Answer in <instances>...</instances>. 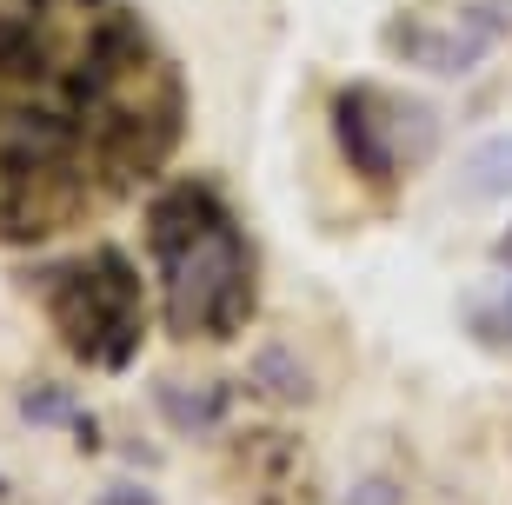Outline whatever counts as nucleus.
Instances as JSON below:
<instances>
[{
  "instance_id": "nucleus-10",
  "label": "nucleus",
  "mask_w": 512,
  "mask_h": 505,
  "mask_svg": "<svg viewBox=\"0 0 512 505\" xmlns=\"http://www.w3.org/2000/svg\"><path fill=\"white\" fill-rule=\"evenodd\" d=\"M60 412H74V399L60 393V386H27V419L34 426H54Z\"/></svg>"
},
{
  "instance_id": "nucleus-1",
  "label": "nucleus",
  "mask_w": 512,
  "mask_h": 505,
  "mask_svg": "<svg viewBox=\"0 0 512 505\" xmlns=\"http://www.w3.org/2000/svg\"><path fill=\"white\" fill-rule=\"evenodd\" d=\"M187 133V80L127 0H0V246L133 200Z\"/></svg>"
},
{
  "instance_id": "nucleus-5",
  "label": "nucleus",
  "mask_w": 512,
  "mask_h": 505,
  "mask_svg": "<svg viewBox=\"0 0 512 505\" xmlns=\"http://www.w3.org/2000/svg\"><path fill=\"white\" fill-rule=\"evenodd\" d=\"M506 34H512V7H499V0L493 7L486 0H473V7H406V14L386 20V47L406 67L439 74V80L473 74Z\"/></svg>"
},
{
  "instance_id": "nucleus-12",
  "label": "nucleus",
  "mask_w": 512,
  "mask_h": 505,
  "mask_svg": "<svg viewBox=\"0 0 512 505\" xmlns=\"http://www.w3.org/2000/svg\"><path fill=\"white\" fill-rule=\"evenodd\" d=\"M100 505H153V492H140V486H127V479H120V486L100 492Z\"/></svg>"
},
{
  "instance_id": "nucleus-9",
  "label": "nucleus",
  "mask_w": 512,
  "mask_h": 505,
  "mask_svg": "<svg viewBox=\"0 0 512 505\" xmlns=\"http://www.w3.org/2000/svg\"><path fill=\"white\" fill-rule=\"evenodd\" d=\"M260 386H286V399H306V393H313V386L293 373V359H286V353H260Z\"/></svg>"
},
{
  "instance_id": "nucleus-8",
  "label": "nucleus",
  "mask_w": 512,
  "mask_h": 505,
  "mask_svg": "<svg viewBox=\"0 0 512 505\" xmlns=\"http://www.w3.org/2000/svg\"><path fill=\"white\" fill-rule=\"evenodd\" d=\"M160 406H167L187 432H207L213 419H220V406H227V393H220V386H207V393H180V386H160Z\"/></svg>"
},
{
  "instance_id": "nucleus-4",
  "label": "nucleus",
  "mask_w": 512,
  "mask_h": 505,
  "mask_svg": "<svg viewBox=\"0 0 512 505\" xmlns=\"http://www.w3.org/2000/svg\"><path fill=\"white\" fill-rule=\"evenodd\" d=\"M333 140H340L346 167L360 173L366 187L393 193L399 173L426 160L439 140V120L419 107L413 94H380V87H346L333 94Z\"/></svg>"
},
{
  "instance_id": "nucleus-14",
  "label": "nucleus",
  "mask_w": 512,
  "mask_h": 505,
  "mask_svg": "<svg viewBox=\"0 0 512 505\" xmlns=\"http://www.w3.org/2000/svg\"><path fill=\"white\" fill-rule=\"evenodd\" d=\"M499 266H512V233H506V240H499Z\"/></svg>"
},
{
  "instance_id": "nucleus-11",
  "label": "nucleus",
  "mask_w": 512,
  "mask_h": 505,
  "mask_svg": "<svg viewBox=\"0 0 512 505\" xmlns=\"http://www.w3.org/2000/svg\"><path fill=\"white\" fill-rule=\"evenodd\" d=\"M353 505H399V486L393 479H366V486H353Z\"/></svg>"
},
{
  "instance_id": "nucleus-13",
  "label": "nucleus",
  "mask_w": 512,
  "mask_h": 505,
  "mask_svg": "<svg viewBox=\"0 0 512 505\" xmlns=\"http://www.w3.org/2000/svg\"><path fill=\"white\" fill-rule=\"evenodd\" d=\"M0 505H27V499H20V492H14V486H0Z\"/></svg>"
},
{
  "instance_id": "nucleus-7",
  "label": "nucleus",
  "mask_w": 512,
  "mask_h": 505,
  "mask_svg": "<svg viewBox=\"0 0 512 505\" xmlns=\"http://www.w3.org/2000/svg\"><path fill=\"white\" fill-rule=\"evenodd\" d=\"M466 187L473 193H512V140H486L466 160Z\"/></svg>"
},
{
  "instance_id": "nucleus-2",
  "label": "nucleus",
  "mask_w": 512,
  "mask_h": 505,
  "mask_svg": "<svg viewBox=\"0 0 512 505\" xmlns=\"http://www.w3.org/2000/svg\"><path fill=\"white\" fill-rule=\"evenodd\" d=\"M147 253L160 273V319L173 339L227 346L260 313V260L227 193L180 173L147 206Z\"/></svg>"
},
{
  "instance_id": "nucleus-6",
  "label": "nucleus",
  "mask_w": 512,
  "mask_h": 505,
  "mask_svg": "<svg viewBox=\"0 0 512 505\" xmlns=\"http://www.w3.org/2000/svg\"><path fill=\"white\" fill-rule=\"evenodd\" d=\"M313 459L286 432H253L233 452V505H313Z\"/></svg>"
},
{
  "instance_id": "nucleus-3",
  "label": "nucleus",
  "mask_w": 512,
  "mask_h": 505,
  "mask_svg": "<svg viewBox=\"0 0 512 505\" xmlns=\"http://www.w3.org/2000/svg\"><path fill=\"white\" fill-rule=\"evenodd\" d=\"M40 293H47L60 346L80 366H94V373L133 366L140 339H147V286H140V266L120 246H94L80 260L47 266L40 273Z\"/></svg>"
}]
</instances>
